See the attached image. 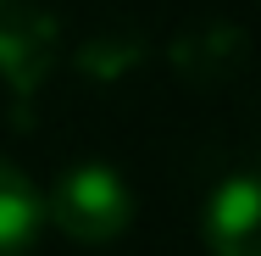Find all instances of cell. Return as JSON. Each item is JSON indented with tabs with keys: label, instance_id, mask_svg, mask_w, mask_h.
<instances>
[{
	"label": "cell",
	"instance_id": "1",
	"mask_svg": "<svg viewBox=\"0 0 261 256\" xmlns=\"http://www.w3.org/2000/svg\"><path fill=\"white\" fill-rule=\"evenodd\" d=\"M45 223H56L72 245H111L134 223V190L106 161H72L45 190Z\"/></svg>",
	"mask_w": 261,
	"mask_h": 256
},
{
	"label": "cell",
	"instance_id": "2",
	"mask_svg": "<svg viewBox=\"0 0 261 256\" xmlns=\"http://www.w3.org/2000/svg\"><path fill=\"white\" fill-rule=\"evenodd\" d=\"M56 61H61V17L39 0H0V84L11 89L22 128Z\"/></svg>",
	"mask_w": 261,
	"mask_h": 256
},
{
	"label": "cell",
	"instance_id": "3",
	"mask_svg": "<svg viewBox=\"0 0 261 256\" xmlns=\"http://www.w3.org/2000/svg\"><path fill=\"white\" fill-rule=\"evenodd\" d=\"M256 228H261V184H256V173H228L206 195V212H200L206 251L211 256H261Z\"/></svg>",
	"mask_w": 261,
	"mask_h": 256
},
{
	"label": "cell",
	"instance_id": "4",
	"mask_svg": "<svg viewBox=\"0 0 261 256\" xmlns=\"http://www.w3.org/2000/svg\"><path fill=\"white\" fill-rule=\"evenodd\" d=\"M45 228V195L39 184L0 156V256H28Z\"/></svg>",
	"mask_w": 261,
	"mask_h": 256
}]
</instances>
